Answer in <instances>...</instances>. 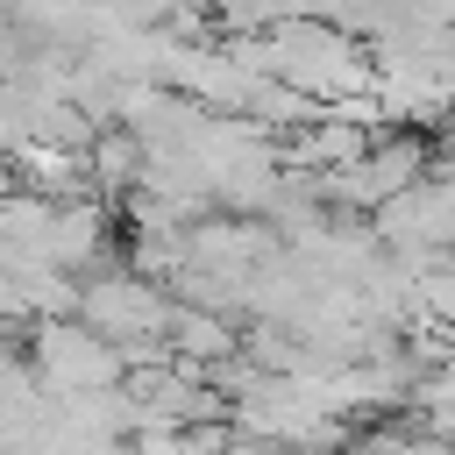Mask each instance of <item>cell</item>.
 Returning a JSON list of instances; mask_svg holds the SVG:
<instances>
[{
    "label": "cell",
    "mask_w": 455,
    "mask_h": 455,
    "mask_svg": "<svg viewBox=\"0 0 455 455\" xmlns=\"http://www.w3.org/2000/svg\"><path fill=\"white\" fill-rule=\"evenodd\" d=\"M78 320L100 327L107 341H121V355H128V348H142V341H164L171 299H164L142 270H100L92 284H78Z\"/></svg>",
    "instance_id": "obj_1"
},
{
    "label": "cell",
    "mask_w": 455,
    "mask_h": 455,
    "mask_svg": "<svg viewBox=\"0 0 455 455\" xmlns=\"http://www.w3.org/2000/svg\"><path fill=\"white\" fill-rule=\"evenodd\" d=\"M36 363H43V384H50L57 398L114 391L121 370H128L121 341H107V334L85 327V320H43V348H36Z\"/></svg>",
    "instance_id": "obj_2"
},
{
    "label": "cell",
    "mask_w": 455,
    "mask_h": 455,
    "mask_svg": "<svg viewBox=\"0 0 455 455\" xmlns=\"http://www.w3.org/2000/svg\"><path fill=\"white\" fill-rule=\"evenodd\" d=\"M377 228L391 249H448L455 242V178H412L377 206Z\"/></svg>",
    "instance_id": "obj_3"
}]
</instances>
